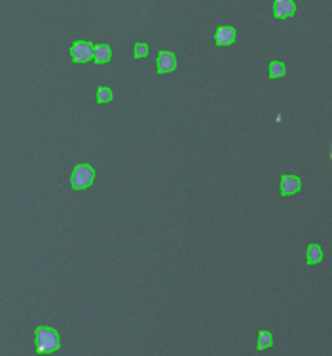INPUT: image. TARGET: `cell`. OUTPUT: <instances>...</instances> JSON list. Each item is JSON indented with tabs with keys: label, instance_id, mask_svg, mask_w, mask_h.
Returning <instances> with one entry per match:
<instances>
[{
	"label": "cell",
	"instance_id": "1",
	"mask_svg": "<svg viewBox=\"0 0 332 356\" xmlns=\"http://www.w3.org/2000/svg\"><path fill=\"white\" fill-rule=\"evenodd\" d=\"M34 343H36L38 354H49V352H55L57 348L61 347L59 333L53 328H44V326L34 330Z\"/></svg>",
	"mask_w": 332,
	"mask_h": 356
},
{
	"label": "cell",
	"instance_id": "2",
	"mask_svg": "<svg viewBox=\"0 0 332 356\" xmlns=\"http://www.w3.org/2000/svg\"><path fill=\"white\" fill-rule=\"evenodd\" d=\"M93 181H95V170L89 164H78L71 174V185L76 191L88 189Z\"/></svg>",
	"mask_w": 332,
	"mask_h": 356
},
{
	"label": "cell",
	"instance_id": "3",
	"mask_svg": "<svg viewBox=\"0 0 332 356\" xmlns=\"http://www.w3.org/2000/svg\"><path fill=\"white\" fill-rule=\"evenodd\" d=\"M71 56H73L74 63H88L93 59V44L84 40L74 42L71 48Z\"/></svg>",
	"mask_w": 332,
	"mask_h": 356
},
{
	"label": "cell",
	"instance_id": "4",
	"mask_svg": "<svg viewBox=\"0 0 332 356\" xmlns=\"http://www.w3.org/2000/svg\"><path fill=\"white\" fill-rule=\"evenodd\" d=\"M302 189V179L298 175L287 174L281 177V194L289 196V194H296Z\"/></svg>",
	"mask_w": 332,
	"mask_h": 356
},
{
	"label": "cell",
	"instance_id": "5",
	"mask_svg": "<svg viewBox=\"0 0 332 356\" xmlns=\"http://www.w3.org/2000/svg\"><path fill=\"white\" fill-rule=\"evenodd\" d=\"M296 12L294 0H274V16L277 19H287Z\"/></svg>",
	"mask_w": 332,
	"mask_h": 356
},
{
	"label": "cell",
	"instance_id": "6",
	"mask_svg": "<svg viewBox=\"0 0 332 356\" xmlns=\"http://www.w3.org/2000/svg\"><path fill=\"white\" fill-rule=\"evenodd\" d=\"M177 69V58L171 52H160L158 54V73H171Z\"/></svg>",
	"mask_w": 332,
	"mask_h": 356
},
{
	"label": "cell",
	"instance_id": "7",
	"mask_svg": "<svg viewBox=\"0 0 332 356\" xmlns=\"http://www.w3.org/2000/svg\"><path fill=\"white\" fill-rule=\"evenodd\" d=\"M215 42H217L219 46H230V44H234L235 42V29L234 27H228V25L219 27V29L215 31Z\"/></svg>",
	"mask_w": 332,
	"mask_h": 356
},
{
	"label": "cell",
	"instance_id": "8",
	"mask_svg": "<svg viewBox=\"0 0 332 356\" xmlns=\"http://www.w3.org/2000/svg\"><path fill=\"white\" fill-rule=\"evenodd\" d=\"M110 58H112L110 46H106V44H95L93 46V59H95V63H108Z\"/></svg>",
	"mask_w": 332,
	"mask_h": 356
},
{
	"label": "cell",
	"instance_id": "9",
	"mask_svg": "<svg viewBox=\"0 0 332 356\" xmlns=\"http://www.w3.org/2000/svg\"><path fill=\"white\" fill-rule=\"evenodd\" d=\"M306 261H308L309 265L321 263L323 261V249H321V246H317V244L308 246V249H306Z\"/></svg>",
	"mask_w": 332,
	"mask_h": 356
},
{
	"label": "cell",
	"instance_id": "10",
	"mask_svg": "<svg viewBox=\"0 0 332 356\" xmlns=\"http://www.w3.org/2000/svg\"><path fill=\"white\" fill-rule=\"evenodd\" d=\"M272 343H274V337H272V333H270V331H260L258 337H256V347H258V350L272 347Z\"/></svg>",
	"mask_w": 332,
	"mask_h": 356
},
{
	"label": "cell",
	"instance_id": "11",
	"mask_svg": "<svg viewBox=\"0 0 332 356\" xmlns=\"http://www.w3.org/2000/svg\"><path fill=\"white\" fill-rule=\"evenodd\" d=\"M285 73H287V69H285L281 61H272L270 63V78H281V76H285Z\"/></svg>",
	"mask_w": 332,
	"mask_h": 356
},
{
	"label": "cell",
	"instance_id": "12",
	"mask_svg": "<svg viewBox=\"0 0 332 356\" xmlns=\"http://www.w3.org/2000/svg\"><path fill=\"white\" fill-rule=\"evenodd\" d=\"M97 101L99 103H108V101H112V90L106 88V86L97 88Z\"/></svg>",
	"mask_w": 332,
	"mask_h": 356
},
{
	"label": "cell",
	"instance_id": "13",
	"mask_svg": "<svg viewBox=\"0 0 332 356\" xmlns=\"http://www.w3.org/2000/svg\"><path fill=\"white\" fill-rule=\"evenodd\" d=\"M146 56H148V46H146V44H143V42H141V44H137V46H135V58L143 59V58H146Z\"/></svg>",
	"mask_w": 332,
	"mask_h": 356
}]
</instances>
